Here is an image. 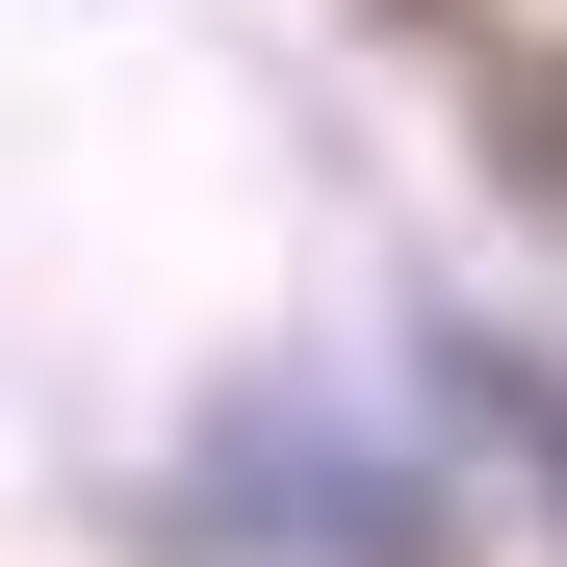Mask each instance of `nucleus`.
<instances>
[{
    "instance_id": "obj_1",
    "label": "nucleus",
    "mask_w": 567,
    "mask_h": 567,
    "mask_svg": "<svg viewBox=\"0 0 567 567\" xmlns=\"http://www.w3.org/2000/svg\"><path fill=\"white\" fill-rule=\"evenodd\" d=\"M491 413H516V439H542V464H567V388H491Z\"/></svg>"
}]
</instances>
